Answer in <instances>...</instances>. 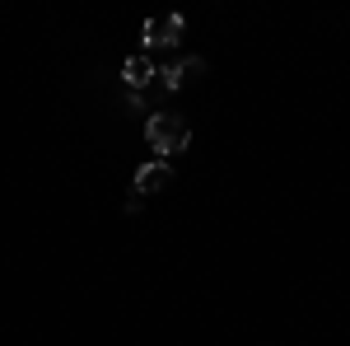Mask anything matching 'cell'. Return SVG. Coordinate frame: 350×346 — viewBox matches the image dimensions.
I'll use <instances>...</instances> for the list:
<instances>
[{
    "instance_id": "1",
    "label": "cell",
    "mask_w": 350,
    "mask_h": 346,
    "mask_svg": "<svg viewBox=\"0 0 350 346\" xmlns=\"http://www.w3.org/2000/svg\"><path fill=\"white\" fill-rule=\"evenodd\" d=\"M145 140H150V150H159L163 160H168V155L191 150V127L183 117H173V112H154V117L145 122Z\"/></svg>"
},
{
    "instance_id": "2",
    "label": "cell",
    "mask_w": 350,
    "mask_h": 346,
    "mask_svg": "<svg viewBox=\"0 0 350 346\" xmlns=\"http://www.w3.org/2000/svg\"><path fill=\"white\" fill-rule=\"evenodd\" d=\"M183 14H154V19H145L140 28V38H145V47H173L178 38H183Z\"/></svg>"
},
{
    "instance_id": "3",
    "label": "cell",
    "mask_w": 350,
    "mask_h": 346,
    "mask_svg": "<svg viewBox=\"0 0 350 346\" xmlns=\"http://www.w3.org/2000/svg\"><path fill=\"white\" fill-rule=\"evenodd\" d=\"M168 183H173V169H168V160H154V164H140V169H135V192H140V197L163 192Z\"/></svg>"
},
{
    "instance_id": "4",
    "label": "cell",
    "mask_w": 350,
    "mask_h": 346,
    "mask_svg": "<svg viewBox=\"0 0 350 346\" xmlns=\"http://www.w3.org/2000/svg\"><path fill=\"white\" fill-rule=\"evenodd\" d=\"M122 80L131 84V94L145 89V84H154V61H150V56H131V61L122 66Z\"/></svg>"
},
{
    "instance_id": "5",
    "label": "cell",
    "mask_w": 350,
    "mask_h": 346,
    "mask_svg": "<svg viewBox=\"0 0 350 346\" xmlns=\"http://www.w3.org/2000/svg\"><path fill=\"white\" fill-rule=\"evenodd\" d=\"M154 94H173V89H183V66H154V84H150Z\"/></svg>"
},
{
    "instance_id": "6",
    "label": "cell",
    "mask_w": 350,
    "mask_h": 346,
    "mask_svg": "<svg viewBox=\"0 0 350 346\" xmlns=\"http://www.w3.org/2000/svg\"><path fill=\"white\" fill-rule=\"evenodd\" d=\"M201 75H206V61H201V56L183 61V80H201Z\"/></svg>"
}]
</instances>
